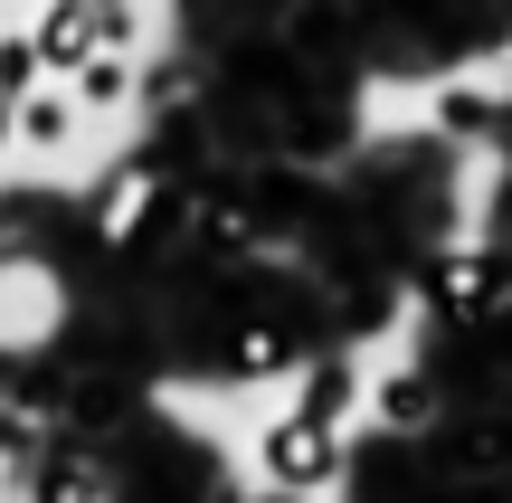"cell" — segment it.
Wrapping results in <instances>:
<instances>
[{"label": "cell", "mask_w": 512, "mask_h": 503, "mask_svg": "<svg viewBox=\"0 0 512 503\" xmlns=\"http://www.w3.org/2000/svg\"><path fill=\"white\" fill-rule=\"evenodd\" d=\"M342 437H332V428H313V418H266V428H256V475H266V485L275 494H332V485H342Z\"/></svg>", "instance_id": "6da1fadb"}, {"label": "cell", "mask_w": 512, "mask_h": 503, "mask_svg": "<svg viewBox=\"0 0 512 503\" xmlns=\"http://www.w3.org/2000/svg\"><path fill=\"white\" fill-rule=\"evenodd\" d=\"M10 124H19V152H29V162H67L86 114H76V95L57 86V76H38L29 95H10Z\"/></svg>", "instance_id": "7a4b0ae2"}, {"label": "cell", "mask_w": 512, "mask_h": 503, "mask_svg": "<svg viewBox=\"0 0 512 503\" xmlns=\"http://www.w3.org/2000/svg\"><path fill=\"white\" fill-rule=\"evenodd\" d=\"M361 409H370V428L380 437H418V428H437V409H446V390L427 371H380L361 390Z\"/></svg>", "instance_id": "3957f363"}, {"label": "cell", "mask_w": 512, "mask_h": 503, "mask_svg": "<svg viewBox=\"0 0 512 503\" xmlns=\"http://www.w3.org/2000/svg\"><path fill=\"white\" fill-rule=\"evenodd\" d=\"M29 57H38V76H57V86H67V76L95 57L86 0H38V19H29Z\"/></svg>", "instance_id": "277c9868"}, {"label": "cell", "mask_w": 512, "mask_h": 503, "mask_svg": "<svg viewBox=\"0 0 512 503\" xmlns=\"http://www.w3.org/2000/svg\"><path fill=\"white\" fill-rule=\"evenodd\" d=\"M152 200H162V171H152V162H124V171L105 181V200H95V238H105V247H124L133 228L152 219Z\"/></svg>", "instance_id": "5b68a950"}, {"label": "cell", "mask_w": 512, "mask_h": 503, "mask_svg": "<svg viewBox=\"0 0 512 503\" xmlns=\"http://www.w3.org/2000/svg\"><path fill=\"white\" fill-rule=\"evenodd\" d=\"M351 409H361V361H313L304 390H294V418H313V428L342 437V428H351Z\"/></svg>", "instance_id": "8992f818"}, {"label": "cell", "mask_w": 512, "mask_h": 503, "mask_svg": "<svg viewBox=\"0 0 512 503\" xmlns=\"http://www.w3.org/2000/svg\"><path fill=\"white\" fill-rule=\"evenodd\" d=\"M67 95H76V114H124L133 105V57L124 48H95L86 67L67 76Z\"/></svg>", "instance_id": "52a82bcc"}, {"label": "cell", "mask_w": 512, "mask_h": 503, "mask_svg": "<svg viewBox=\"0 0 512 503\" xmlns=\"http://www.w3.org/2000/svg\"><path fill=\"white\" fill-rule=\"evenodd\" d=\"M29 503H105V485H95V466H86V456H38V466H29Z\"/></svg>", "instance_id": "ba28073f"}, {"label": "cell", "mask_w": 512, "mask_h": 503, "mask_svg": "<svg viewBox=\"0 0 512 503\" xmlns=\"http://www.w3.org/2000/svg\"><path fill=\"white\" fill-rule=\"evenodd\" d=\"M86 29H95V48H143V0H86Z\"/></svg>", "instance_id": "9c48e42d"}, {"label": "cell", "mask_w": 512, "mask_h": 503, "mask_svg": "<svg viewBox=\"0 0 512 503\" xmlns=\"http://www.w3.org/2000/svg\"><path fill=\"white\" fill-rule=\"evenodd\" d=\"M437 124L446 133H484V124H494V95H484V86H446L437 95Z\"/></svg>", "instance_id": "30bf717a"}, {"label": "cell", "mask_w": 512, "mask_h": 503, "mask_svg": "<svg viewBox=\"0 0 512 503\" xmlns=\"http://www.w3.org/2000/svg\"><path fill=\"white\" fill-rule=\"evenodd\" d=\"M38 86V57H29V29H0V95H29Z\"/></svg>", "instance_id": "8fae6325"}, {"label": "cell", "mask_w": 512, "mask_h": 503, "mask_svg": "<svg viewBox=\"0 0 512 503\" xmlns=\"http://www.w3.org/2000/svg\"><path fill=\"white\" fill-rule=\"evenodd\" d=\"M19 152V124H10V95H0V162Z\"/></svg>", "instance_id": "7c38bea8"}, {"label": "cell", "mask_w": 512, "mask_h": 503, "mask_svg": "<svg viewBox=\"0 0 512 503\" xmlns=\"http://www.w3.org/2000/svg\"><path fill=\"white\" fill-rule=\"evenodd\" d=\"M0 10H10V0H0Z\"/></svg>", "instance_id": "4fadbf2b"}]
</instances>
